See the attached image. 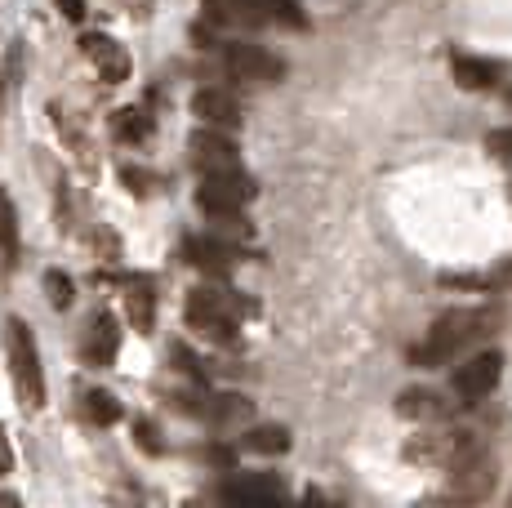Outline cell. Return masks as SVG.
I'll list each match as a JSON object with an SVG mask.
<instances>
[{
	"instance_id": "7402d4cb",
	"label": "cell",
	"mask_w": 512,
	"mask_h": 508,
	"mask_svg": "<svg viewBox=\"0 0 512 508\" xmlns=\"http://www.w3.org/2000/svg\"><path fill=\"white\" fill-rule=\"evenodd\" d=\"M134 442H139L147 455H161V451H165V446H161V433H156L152 419H134Z\"/></svg>"
},
{
	"instance_id": "ffe728a7",
	"label": "cell",
	"mask_w": 512,
	"mask_h": 508,
	"mask_svg": "<svg viewBox=\"0 0 512 508\" xmlns=\"http://www.w3.org/2000/svg\"><path fill=\"white\" fill-rule=\"evenodd\" d=\"M45 295H49V304L54 308H72V299H76V286H72V277L67 272H45Z\"/></svg>"
},
{
	"instance_id": "9c48e42d",
	"label": "cell",
	"mask_w": 512,
	"mask_h": 508,
	"mask_svg": "<svg viewBox=\"0 0 512 508\" xmlns=\"http://www.w3.org/2000/svg\"><path fill=\"white\" fill-rule=\"evenodd\" d=\"M81 50L98 67V76H103L107 85H121L125 76H130V54H125V45L112 41V36H98V32L81 36Z\"/></svg>"
},
{
	"instance_id": "3957f363",
	"label": "cell",
	"mask_w": 512,
	"mask_h": 508,
	"mask_svg": "<svg viewBox=\"0 0 512 508\" xmlns=\"http://www.w3.org/2000/svg\"><path fill=\"white\" fill-rule=\"evenodd\" d=\"M187 326L196 330V335L214 339V344H228L236 335V317H241V308H236V299L228 290H214V286H201L187 295V308H183Z\"/></svg>"
},
{
	"instance_id": "2e32d148",
	"label": "cell",
	"mask_w": 512,
	"mask_h": 508,
	"mask_svg": "<svg viewBox=\"0 0 512 508\" xmlns=\"http://www.w3.org/2000/svg\"><path fill=\"white\" fill-rule=\"evenodd\" d=\"M397 415H406V419H437V415H446V406H441V397L428 393V388H410V393H401Z\"/></svg>"
},
{
	"instance_id": "8fae6325",
	"label": "cell",
	"mask_w": 512,
	"mask_h": 508,
	"mask_svg": "<svg viewBox=\"0 0 512 508\" xmlns=\"http://www.w3.org/2000/svg\"><path fill=\"white\" fill-rule=\"evenodd\" d=\"M183 254H187V263H192V268L214 272V277H223V272L232 268V259H236V250L223 246L219 237H192V241H183Z\"/></svg>"
},
{
	"instance_id": "44dd1931",
	"label": "cell",
	"mask_w": 512,
	"mask_h": 508,
	"mask_svg": "<svg viewBox=\"0 0 512 508\" xmlns=\"http://www.w3.org/2000/svg\"><path fill=\"white\" fill-rule=\"evenodd\" d=\"M85 410H90L94 424H116V419H121V406H116L112 393H90L85 397Z\"/></svg>"
},
{
	"instance_id": "603a6c76",
	"label": "cell",
	"mask_w": 512,
	"mask_h": 508,
	"mask_svg": "<svg viewBox=\"0 0 512 508\" xmlns=\"http://www.w3.org/2000/svg\"><path fill=\"white\" fill-rule=\"evenodd\" d=\"M490 152H495V156H508V161H512V130L490 134Z\"/></svg>"
},
{
	"instance_id": "30bf717a",
	"label": "cell",
	"mask_w": 512,
	"mask_h": 508,
	"mask_svg": "<svg viewBox=\"0 0 512 508\" xmlns=\"http://www.w3.org/2000/svg\"><path fill=\"white\" fill-rule=\"evenodd\" d=\"M192 112L201 116V125H214V130H232V125H241V103H236L228 90H196Z\"/></svg>"
},
{
	"instance_id": "ba28073f",
	"label": "cell",
	"mask_w": 512,
	"mask_h": 508,
	"mask_svg": "<svg viewBox=\"0 0 512 508\" xmlns=\"http://www.w3.org/2000/svg\"><path fill=\"white\" fill-rule=\"evenodd\" d=\"M192 165L201 174H228V170H241V152H236L232 139H223V134H214V125H205V130L192 134Z\"/></svg>"
},
{
	"instance_id": "5bb4252c",
	"label": "cell",
	"mask_w": 512,
	"mask_h": 508,
	"mask_svg": "<svg viewBox=\"0 0 512 508\" xmlns=\"http://www.w3.org/2000/svg\"><path fill=\"white\" fill-rule=\"evenodd\" d=\"M125 312H130L134 330H152V317H156V295H152V281L147 277H134L130 286H125Z\"/></svg>"
},
{
	"instance_id": "277c9868",
	"label": "cell",
	"mask_w": 512,
	"mask_h": 508,
	"mask_svg": "<svg viewBox=\"0 0 512 508\" xmlns=\"http://www.w3.org/2000/svg\"><path fill=\"white\" fill-rule=\"evenodd\" d=\"M254 201V179L241 170H228V174H201V188H196V205L214 219H236L245 205Z\"/></svg>"
},
{
	"instance_id": "7c38bea8",
	"label": "cell",
	"mask_w": 512,
	"mask_h": 508,
	"mask_svg": "<svg viewBox=\"0 0 512 508\" xmlns=\"http://www.w3.org/2000/svg\"><path fill=\"white\" fill-rule=\"evenodd\" d=\"M450 72H455V81L464 85V90H490V85L504 76V63L477 58V54H455L450 58Z\"/></svg>"
},
{
	"instance_id": "6da1fadb",
	"label": "cell",
	"mask_w": 512,
	"mask_h": 508,
	"mask_svg": "<svg viewBox=\"0 0 512 508\" xmlns=\"http://www.w3.org/2000/svg\"><path fill=\"white\" fill-rule=\"evenodd\" d=\"M490 326H495V312H486V308L441 312V317L432 321V330L423 335V344L415 348V353H410V361H415V366H423V370L446 366V361H455L468 344H477L481 335H490Z\"/></svg>"
},
{
	"instance_id": "ac0fdd59",
	"label": "cell",
	"mask_w": 512,
	"mask_h": 508,
	"mask_svg": "<svg viewBox=\"0 0 512 508\" xmlns=\"http://www.w3.org/2000/svg\"><path fill=\"white\" fill-rule=\"evenodd\" d=\"M147 134H152V116H147L143 107H121V112H116V139L143 143Z\"/></svg>"
},
{
	"instance_id": "5b68a950",
	"label": "cell",
	"mask_w": 512,
	"mask_h": 508,
	"mask_svg": "<svg viewBox=\"0 0 512 508\" xmlns=\"http://www.w3.org/2000/svg\"><path fill=\"white\" fill-rule=\"evenodd\" d=\"M223 63L236 81H250V85H277L285 76V63L277 54H268L263 45H250V41H232L223 50Z\"/></svg>"
},
{
	"instance_id": "e0dca14e",
	"label": "cell",
	"mask_w": 512,
	"mask_h": 508,
	"mask_svg": "<svg viewBox=\"0 0 512 508\" xmlns=\"http://www.w3.org/2000/svg\"><path fill=\"white\" fill-rule=\"evenodd\" d=\"M0 254L5 263H18V210L5 188H0Z\"/></svg>"
},
{
	"instance_id": "7a4b0ae2",
	"label": "cell",
	"mask_w": 512,
	"mask_h": 508,
	"mask_svg": "<svg viewBox=\"0 0 512 508\" xmlns=\"http://www.w3.org/2000/svg\"><path fill=\"white\" fill-rule=\"evenodd\" d=\"M5 353H9V370H14V388L23 397L27 410L45 406V370H41V348L32 339V326L18 317H9L5 326Z\"/></svg>"
},
{
	"instance_id": "d6986e66",
	"label": "cell",
	"mask_w": 512,
	"mask_h": 508,
	"mask_svg": "<svg viewBox=\"0 0 512 508\" xmlns=\"http://www.w3.org/2000/svg\"><path fill=\"white\" fill-rule=\"evenodd\" d=\"M245 446L259 455H281V451H290V433H285V428H254V433L245 437Z\"/></svg>"
},
{
	"instance_id": "cb8c5ba5",
	"label": "cell",
	"mask_w": 512,
	"mask_h": 508,
	"mask_svg": "<svg viewBox=\"0 0 512 508\" xmlns=\"http://www.w3.org/2000/svg\"><path fill=\"white\" fill-rule=\"evenodd\" d=\"M54 5H58V14L72 18V23H81L85 18V0H54Z\"/></svg>"
},
{
	"instance_id": "d4e9b609",
	"label": "cell",
	"mask_w": 512,
	"mask_h": 508,
	"mask_svg": "<svg viewBox=\"0 0 512 508\" xmlns=\"http://www.w3.org/2000/svg\"><path fill=\"white\" fill-rule=\"evenodd\" d=\"M14 468V451H9V437H5V428H0V477Z\"/></svg>"
},
{
	"instance_id": "4fadbf2b",
	"label": "cell",
	"mask_w": 512,
	"mask_h": 508,
	"mask_svg": "<svg viewBox=\"0 0 512 508\" xmlns=\"http://www.w3.org/2000/svg\"><path fill=\"white\" fill-rule=\"evenodd\" d=\"M116 353H121V330H116V317H94L90 339H85V361L90 366H112Z\"/></svg>"
},
{
	"instance_id": "52a82bcc",
	"label": "cell",
	"mask_w": 512,
	"mask_h": 508,
	"mask_svg": "<svg viewBox=\"0 0 512 508\" xmlns=\"http://www.w3.org/2000/svg\"><path fill=\"white\" fill-rule=\"evenodd\" d=\"M450 468H455V491H464V495H486L490 482H495V459L481 451V446H472V442L455 446Z\"/></svg>"
},
{
	"instance_id": "8992f818",
	"label": "cell",
	"mask_w": 512,
	"mask_h": 508,
	"mask_svg": "<svg viewBox=\"0 0 512 508\" xmlns=\"http://www.w3.org/2000/svg\"><path fill=\"white\" fill-rule=\"evenodd\" d=\"M499 375H504V357H499V353H477L472 361H464V366L455 370L459 402H464V406L486 402V397L499 388Z\"/></svg>"
},
{
	"instance_id": "9a60e30c",
	"label": "cell",
	"mask_w": 512,
	"mask_h": 508,
	"mask_svg": "<svg viewBox=\"0 0 512 508\" xmlns=\"http://www.w3.org/2000/svg\"><path fill=\"white\" fill-rule=\"evenodd\" d=\"M281 482L272 477H236V482L223 486V500H277Z\"/></svg>"
}]
</instances>
